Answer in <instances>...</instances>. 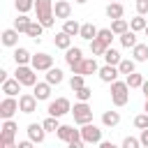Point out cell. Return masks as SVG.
<instances>
[{
  "mask_svg": "<svg viewBox=\"0 0 148 148\" xmlns=\"http://www.w3.org/2000/svg\"><path fill=\"white\" fill-rule=\"evenodd\" d=\"M30 65H32L37 72H46V69L53 67V56H49V53H37V56H32Z\"/></svg>",
  "mask_w": 148,
  "mask_h": 148,
  "instance_id": "obj_10",
  "label": "cell"
},
{
  "mask_svg": "<svg viewBox=\"0 0 148 148\" xmlns=\"http://www.w3.org/2000/svg\"><path fill=\"white\" fill-rule=\"evenodd\" d=\"M127 86H130V88H141V86H143V76L136 74V72L127 74Z\"/></svg>",
  "mask_w": 148,
  "mask_h": 148,
  "instance_id": "obj_36",
  "label": "cell"
},
{
  "mask_svg": "<svg viewBox=\"0 0 148 148\" xmlns=\"http://www.w3.org/2000/svg\"><path fill=\"white\" fill-rule=\"evenodd\" d=\"M146 18H143V14H139V16H134L132 21H130V28L134 30V32H141V30H146Z\"/></svg>",
  "mask_w": 148,
  "mask_h": 148,
  "instance_id": "obj_35",
  "label": "cell"
},
{
  "mask_svg": "<svg viewBox=\"0 0 148 148\" xmlns=\"http://www.w3.org/2000/svg\"><path fill=\"white\" fill-rule=\"evenodd\" d=\"M53 14H56V18H69V16H72V5H69L67 0H56Z\"/></svg>",
  "mask_w": 148,
  "mask_h": 148,
  "instance_id": "obj_15",
  "label": "cell"
},
{
  "mask_svg": "<svg viewBox=\"0 0 148 148\" xmlns=\"http://www.w3.org/2000/svg\"><path fill=\"white\" fill-rule=\"evenodd\" d=\"M111 2H113V0H111Z\"/></svg>",
  "mask_w": 148,
  "mask_h": 148,
  "instance_id": "obj_52",
  "label": "cell"
},
{
  "mask_svg": "<svg viewBox=\"0 0 148 148\" xmlns=\"http://www.w3.org/2000/svg\"><path fill=\"white\" fill-rule=\"evenodd\" d=\"M74 2H79V5H83V2H88V0H74Z\"/></svg>",
  "mask_w": 148,
  "mask_h": 148,
  "instance_id": "obj_50",
  "label": "cell"
},
{
  "mask_svg": "<svg viewBox=\"0 0 148 148\" xmlns=\"http://www.w3.org/2000/svg\"><path fill=\"white\" fill-rule=\"evenodd\" d=\"M74 95H76V99H79V102H88V99L92 97V90H90L88 86H83V88L74 90Z\"/></svg>",
  "mask_w": 148,
  "mask_h": 148,
  "instance_id": "obj_38",
  "label": "cell"
},
{
  "mask_svg": "<svg viewBox=\"0 0 148 148\" xmlns=\"http://www.w3.org/2000/svg\"><path fill=\"white\" fill-rule=\"evenodd\" d=\"M42 30H44V25L39 23V21H32L30 25H28V30H25V35L28 37H32V39H37L39 42V37H42Z\"/></svg>",
  "mask_w": 148,
  "mask_h": 148,
  "instance_id": "obj_28",
  "label": "cell"
},
{
  "mask_svg": "<svg viewBox=\"0 0 148 148\" xmlns=\"http://www.w3.org/2000/svg\"><path fill=\"white\" fill-rule=\"evenodd\" d=\"M134 127H136V130H146V127H148V113H146V111L134 118Z\"/></svg>",
  "mask_w": 148,
  "mask_h": 148,
  "instance_id": "obj_42",
  "label": "cell"
},
{
  "mask_svg": "<svg viewBox=\"0 0 148 148\" xmlns=\"http://www.w3.org/2000/svg\"><path fill=\"white\" fill-rule=\"evenodd\" d=\"M143 32H146V37H148V25H146V30H143Z\"/></svg>",
  "mask_w": 148,
  "mask_h": 148,
  "instance_id": "obj_51",
  "label": "cell"
},
{
  "mask_svg": "<svg viewBox=\"0 0 148 148\" xmlns=\"http://www.w3.org/2000/svg\"><path fill=\"white\" fill-rule=\"evenodd\" d=\"M65 60H67V65L72 67V65H76V62L83 60V51H81L79 46H69V49L65 51Z\"/></svg>",
  "mask_w": 148,
  "mask_h": 148,
  "instance_id": "obj_16",
  "label": "cell"
},
{
  "mask_svg": "<svg viewBox=\"0 0 148 148\" xmlns=\"http://www.w3.org/2000/svg\"><path fill=\"white\" fill-rule=\"evenodd\" d=\"M32 143H35V141H32V139H30V141H21V143H18V146H16V148H30V146H32Z\"/></svg>",
  "mask_w": 148,
  "mask_h": 148,
  "instance_id": "obj_46",
  "label": "cell"
},
{
  "mask_svg": "<svg viewBox=\"0 0 148 148\" xmlns=\"http://www.w3.org/2000/svg\"><path fill=\"white\" fill-rule=\"evenodd\" d=\"M30 23H32V21H30V18H28V16H25V14H18V16H16V18H14V28H16V30H18V32H25V30H28V25H30Z\"/></svg>",
  "mask_w": 148,
  "mask_h": 148,
  "instance_id": "obj_31",
  "label": "cell"
},
{
  "mask_svg": "<svg viewBox=\"0 0 148 148\" xmlns=\"http://www.w3.org/2000/svg\"><path fill=\"white\" fill-rule=\"evenodd\" d=\"M14 60H16V65H28V62L32 60V56H30V51H28V49L16 46V51H14Z\"/></svg>",
  "mask_w": 148,
  "mask_h": 148,
  "instance_id": "obj_23",
  "label": "cell"
},
{
  "mask_svg": "<svg viewBox=\"0 0 148 148\" xmlns=\"http://www.w3.org/2000/svg\"><path fill=\"white\" fill-rule=\"evenodd\" d=\"M132 56H134L136 62H146L148 60V44H136L132 49Z\"/></svg>",
  "mask_w": 148,
  "mask_h": 148,
  "instance_id": "obj_26",
  "label": "cell"
},
{
  "mask_svg": "<svg viewBox=\"0 0 148 148\" xmlns=\"http://www.w3.org/2000/svg\"><path fill=\"white\" fill-rule=\"evenodd\" d=\"M58 139L69 143V148H83V136H81V130H74L72 125H60L58 127Z\"/></svg>",
  "mask_w": 148,
  "mask_h": 148,
  "instance_id": "obj_2",
  "label": "cell"
},
{
  "mask_svg": "<svg viewBox=\"0 0 148 148\" xmlns=\"http://www.w3.org/2000/svg\"><path fill=\"white\" fill-rule=\"evenodd\" d=\"M118 37H120V44H123L125 49H134V46L139 44V42H136V35H134V30H132V28H130L127 32L118 35Z\"/></svg>",
  "mask_w": 148,
  "mask_h": 148,
  "instance_id": "obj_22",
  "label": "cell"
},
{
  "mask_svg": "<svg viewBox=\"0 0 148 148\" xmlns=\"http://www.w3.org/2000/svg\"><path fill=\"white\" fill-rule=\"evenodd\" d=\"M143 111L148 113V97H146V104H143Z\"/></svg>",
  "mask_w": 148,
  "mask_h": 148,
  "instance_id": "obj_49",
  "label": "cell"
},
{
  "mask_svg": "<svg viewBox=\"0 0 148 148\" xmlns=\"http://www.w3.org/2000/svg\"><path fill=\"white\" fill-rule=\"evenodd\" d=\"M141 90H143V95L148 97V81H143V86H141Z\"/></svg>",
  "mask_w": 148,
  "mask_h": 148,
  "instance_id": "obj_48",
  "label": "cell"
},
{
  "mask_svg": "<svg viewBox=\"0 0 148 148\" xmlns=\"http://www.w3.org/2000/svg\"><path fill=\"white\" fill-rule=\"evenodd\" d=\"M37 97H35V92L30 95V92H25V95H21L18 97V111H23V113H35L37 111Z\"/></svg>",
  "mask_w": 148,
  "mask_h": 148,
  "instance_id": "obj_11",
  "label": "cell"
},
{
  "mask_svg": "<svg viewBox=\"0 0 148 148\" xmlns=\"http://www.w3.org/2000/svg\"><path fill=\"white\" fill-rule=\"evenodd\" d=\"M32 92H35L37 99H49V97H51V83H49V81L35 83V86H32Z\"/></svg>",
  "mask_w": 148,
  "mask_h": 148,
  "instance_id": "obj_19",
  "label": "cell"
},
{
  "mask_svg": "<svg viewBox=\"0 0 148 148\" xmlns=\"http://www.w3.org/2000/svg\"><path fill=\"white\" fill-rule=\"evenodd\" d=\"M83 79H86L83 74H74V76L69 79V88H72V90H79V88H83V86H86V83H83Z\"/></svg>",
  "mask_w": 148,
  "mask_h": 148,
  "instance_id": "obj_41",
  "label": "cell"
},
{
  "mask_svg": "<svg viewBox=\"0 0 148 148\" xmlns=\"http://www.w3.org/2000/svg\"><path fill=\"white\" fill-rule=\"evenodd\" d=\"M111 30H113L116 35H123V32H127V30H130V23H127L125 18H113V23H111Z\"/></svg>",
  "mask_w": 148,
  "mask_h": 148,
  "instance_id": "obj_32",
  "label": "cell"
},
{
  "mask_svg": "<svg viewBox=\"0 0 148 148\" xmlns=\"http://www.w3.org/2000/svg\"><path fill=\"white\" fill-rule=\"evenodd\" d=\"M134 67H136V60H134V58H125V60H120V62H118L120 74H132V72H134Z\"/></svg>",
  "mask_w": 148,
  "mask_h": 148,
  "instance_id": "obj_30",
  "label": "cell"
},
{
  "mask_svg": "<svg viewBox=\"0 0 148 148\" xmlns=\"http://www.w3.org/2000/svg\"><path fill=\"white\" fill-rule=\"evenodd\" d=\"M102 123H104L106 127H116V125L120 123V113H118V111H104V113H102Z\"/></svg>",
  "mask_w": 148,
  "mask_h": 148,
  "instance_id": "obj_25",
  "label": "cell"
},
{
  "mask_svg": "<svg viewBox=\"0 0 148 148\" xmlns=\"http://www.w3.org/2000/svg\"><path fill=\"white\" fill-rule=\"evenodd\" d=\"M35 7V0H16V12L18 14H25Z\"/></svg>",
  "mask_w": 148,
  "mask_h": 148,
  "instance_id": "obj_39",
  "label": "cell"
},
{
  "mask_svg": "<svg viewBox=\"0 0 148 148\" xmlns=\"http://www.w3.org/2000/svg\"><path fill=\"white\" fill-rule=\"evenodd\" d=\"M16 111H18V102H16L12 95H7V97L0 102V116H2V118H12Z\"/></svg>",
  "mask_w": 148,
  "mask_h": 148,
  "instance_id": "obj_12",
  "label": "cell"
},
{
  "mask_svg": "<svg viewBox=\"0 0 148 148\" xmlns=\"http://www.w3.org/2000/svg\"><path fill=\"white\" fill-rule=\"evenodd\" d=\"M104 60H106V65H116V67H118V62H120L123 58H120V53H118L116 49H111V46H109V49H106V53H104Z\"/></svg>",
  "mask_w": 148,
  "mask_h": 148,
  "instance_id": "obj_34",
  "label": "cell"
},
{
  "mask_svg": "<svg viewBox=\"0 0 148 148\" xmlns=\"http://www.w3.org/2000/svg\"><path fill=\"white\" fill-rule=\"evenodd\" d=\"M42 125H44V130H46V132H58V127H60V125H58V118H56V116H49V118H46V120H44Z\"/></svg>",
  "mask_w": 148,
  "mask_h": 148,
  "instance_id": "obj_40",
  "label": "cell"
},
{
  "mask_svg": "<svg viewBox=\"0 0 148 148\" xmlns=\"http://www.w3.org/2000/svg\"><path fill=\"white\" fill-rule=\"evenodd\" d=\"M139 139H141V146H146V148H148V127H146V130H141V136H139Z\"/></svg>",
  "mask_w": 148,
  "mask_h": 148,
  "instance_id": "obj_45",
  "label": "cell"
},
{
  "mask_svg": "<svg viewBox=\"0 0 148 148\" xmlns=\"http://www.w3.org/2000/svg\"><path fill=\"white\" fill-rule=\"evenodd\" d=\"M97 32H99V30H97L92 23H83V25H81L79 37H83V39H88V42H90V39H95V37H97Z\"/></svg>",
  "mask_w": 148,
  "mask_h": 148,
  "instance_id": "obj_27",
  "label": "cell"
},
{
  "mask_svg": "<svg viewBox=\"0 0 148 148\" xmlns=\"http://www.w3.org/2000/svg\"><path fill=\"white\" fill-rule=\"evenodd\" d=\"M81 136H83L86 143H99L102 141V130L92 123H86V125H81Z\"/></svg>",
  "mask_w": 148,
  "mask_h": 148,
  "instance_id": "obj_9",
  "label": "cell"
},
{
  "mask_svg": "<svg viewBox=\"0 0 148 148\" xmlns=\"http://www.w3.org/2000/svg\"><path fill=\"white\" fill-rule=\"evenodd\" d=\"M106 44L99 39V37H95V39H90V51H92V56H104L106 53Z\"/></svg>",
  "mask_w": 148,
  "mask_h": 148,
  "instance_id": "obj_29",
  "label": "cell"
},
{
  "mask_svg": "<svg viewBox=\"0 0 148 148\" xmlns=\"http://www.w3.org/2000/svg\"><path fill=\"white\" fill-rule=\"evenodd\" d=\"M72 113H74V123H79V125L92 123V109L88 106V102H79V104H74Z\"/></svg>",
  "mask_w": 148,
  "mask_h": 148,
  "instance_id": "obj_6",
  "label": "cell"
},
{
  "mask_svg": "<svg viewBox=\"0 0 148 148\" xmlns=\"http://www.w3.org/2000/svg\"><path fill=\"white\" fill-rule=\"evenodd\" d=\"M21 86H23V83H21L16 76H14V79H7V81H2V92L14 97L16 92H21Z\"/></svg>",
  "mask_w": 148,
  "mask_h": 148,
  "instance_id": "obj_17",
  "label": "cell"
},
{
  "mask_svg": "<svg viewBox=\"0 0 148 148\" xmlns=\"http://www.w3.org/2000/svg\"><path fill=\"white\" fill-rule=\"evenodd\" d=\"M113 35H116V32H113L111 28H102V30L97 32V37H99V39H102L106 46H111V39H113Z\"/></svg>",
  "mask_w": 148,
  "mask_h": 148,
  "instance_id": "obj_37",
  "label": "cell"
},
{
  "mask_svg": "<svg viewBox=\"0 0 148 148\" xmlns=\"http://www.w3.org/2000/svg\"><path fill=\"white\" fill-rule=\"evenodd\" d=\"M111 102L116 106H125L130 102V86H127V81H118L116 79L111 83Z\"/></svg>",
  "mask_w": 148,
  "mask_h": 148,
  "instance_id": "obj_3",
  "label": "cell"
},
{
  "mask_svg": "<svg viewBox=\"0 0 148 148\" xmlns=\"http://www.w3.org/2000/svg\"><path fill=\"white\" fill-rule=\"evenodd\" d=\"M62 69H58V67H51V69H46V81L51 83V86H58V83H62Z\"/></svg>",
  "mask_w": 148,
  "mask_h": 148,
  "instance_id": "obj_24",
  "label": "cell"
},
{
  "mask_svg": "<svg viewBox=\"0 0 148 148\" xmlns=\"http://www.w3.org/2000/svg\"><path fill=\"white\" fill-rule=\"evenodd\" d=\"M35 72H37L35 67H28V65H16L14 76H16L23 86H35V83H37V74H35Z\"/></svg>",
  "mask_w": 148,
  "mask_h": 148,
  "instance_id": "obj_5",
  "label": "cell"
},
{
  "mask_svg": "<svg viewBox=\"0 0 148 148\" xmlns=\"http://www.w3.org/2000/svg\"><path fill=\"white\" fill-rule=\"evenodd\" d=\"M72 72H74V74L90 76V74H95V72H99V67H97V60H95V58H83L81 62L72 65Z\"/></svg>",
  "mask_w": 148,
  "mask_h": 148,
  "instance_id": "obj_8",
  "label": "cell"
},
{
  "mask_svg": "<svg viewBox=\"0 0 148 148\" xmlns=\"http://www.w3.org/2000/svg\"><path fill=\"white\" fill-rule=\"evenodd\" d=\"M136 12L139 14H148V0H136Z\"/></svg>",
  "mask_w": 148,
  "mask_h": 148,
  "instance_id": "obj_44",
  "label": "cell"
},
{
  "mask_svg": "<svg viewBox=\"0 0 148 148\" xmlns=\"http://www.w3.org/2000/svg\"><path fill=\"white\" fill-rule=\"evenodd\" d=\"M99 79L104 81V83H113L116 79H118V74H120V69L116 67V65H104V67H99Z\"/></svg>",
  "mask_w": 148,
  "mask_h": 148,
  "instance_id": "obj_13",
  "label": "cell"
},
{
  "mask_svg": "<svg viewBox=\"0 0 148 148\" xmlns=\"http://www.w3.org/2000/svg\"><path fill=\"white\" fill-rule=\"evenodd\" d=\"M2 44L5 46H16L18 44V30L16 28H7L2 32Z\"/></svg>",
  "mask_w": 148,
  "mask_h": 148,
  "instance_id": "obj_21",
  "label": "cell"
},
{
  "mask_svg": "<svg viewBox=\"0 0 148 148\" xmlns=\"http://www.w3.org/2000/svg\"><path fill=\"white\" fill-rule=\"evenodd\" d=\"M123 14H125L123 2L113 0V2H109V5H106V16H109V18H123Z\"/></svg>",
  "mask_w": 148,
  "mask_h": 148,
  "instance_id": "obj_20",
  "label": "cell"
},
{
  "mask_svg": "<svg viewBox=\"0 0 148 148\" xmlns=\"http://www.w3.org/2000/svg\"><path fill=\"white\" fill-rule=\"evenodd\" d=\"M139 146H141V139H134V136L123 139V148H139Z\"/></svg>",
  "mask_w": 148,
  "mask_h": 148,
  "instance_id": "obj_43",
  "label": "cell"
},
{
  "mask_svg": "<svg viewBox=\"0 0 148 148\" xmlns=\"http://www.w3.org/2000/svg\"><path fill=\"white\" fill-rule=\"evenodd\" d=\"M35 12H37V21L44 28H53L56 14H53V2L51 0H35Z\"/></svg>",
  "mask_w": 148,
  "mask_h": 148,
  "instance_id": "obj_1",
  "label": "cell"
},
{
  "mask_svg": "<svg viewBox=\"0 0 148 148\" xmlns=\"http://www.w3.org/2000/svg\"><path fill=\"white\" fill-rule=\"evenodd\" d=\"M62 30H65L67 35H72V37H74V35H79V32H81V25H79L76 21H72V18H65V23H62Z\"/></svg>",
  "mask_w": 148,
  "mask_h": 148,
  "instance_id": "obj_33",
  "label": "cell"
},
{
  "mask_svg": "<svg viewBox=\"0 0 148 148\" xmlns=\"http://www.w3.org/2000/svg\"><path fill=\"white\" fill-rule=\"evenodd\" d=\"M53 44H56V49H62V51H67V49L72 46V35H67L65 30H60V32L53 37Z\"/></svg>",
  "mask_w": 148,
  "mask_h": 148,
  "instance_id": "obj_18",
  "label": "cell"
},
{
  "mask_svg": "<svg viewBox=\"0 0 148 148\" xmlns=\"http://www.w3.org/2000/svg\"><path fill=\"white\" fill-rule=\"evenodd\" d=\"M46 111H49V116L60 118V116H65V113H72V104H69L67 97H58V99H53V102L49 104Z\"/></svg>",
  "mask_w": 148,
  "mask_h": 148,
  "instance_id": "obj_7",
  "label": "cell"
},
{
  "mask_svg": "<svg viewBox=\"0 0 148 148\" xmlns=\"http://www.w3.org/2000/svg\"><path fill=\"white\" fill-rule=\"evenodd\" d=\"M16 123L12 118H5L2 132H0V148H14V134H16Z\"/></svg>",
  "mask_w": 148,
  "mask_h": 148,
  "instance_id": "obj_4",
  "label": "cell"
},
{
  "mask_svg": "<svg viewBox=\"0 0 148 148\" xmlns=\"http://www.w3.org/2000/svg\"><path fill=\"white\" fill-rule=\"evenodd\" d=\"M28 136H30L35 143H44V139H46V130H44V125H39V123H30V125H28Z\"/></svg>",
  "mask_w": 148,
  "mask_h": 148,
  "instance_id": "obj_14",
  "label": "cell"
},
{
  "mask_svg": "<svg viewBox=\"0 0 148 148\" xmlns=\"http://www.w3.org/2000/svg\"><path fill=\"white\" fill-rule=\"evenodd\" d=\"M99 146H102V148H113V143H111V141H99Z\"/></svg>",
  "mask_w": 148,
  "mask_h": 148,
  "instance_id": "obj_47",
  "label": "cell"
}]
</instances>
